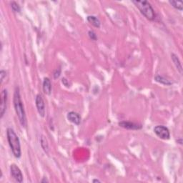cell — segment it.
Masks as SVG:
<instances>
[{"label": "cell", "instance_id": "obj_1", "mask_svg": "<svg viewBox=\"0 0 183 183\" xmlns=\"http://www.w3.org/2000/svg\"><path fill=\"white\" fill-rule=\"evenodd\" d=\"M13 103L14 107H15V110L16 114V116L19 119L20 123L22 127L27 128V116H26V112L24 108V104L22 103V98L20 95V88L16 87L14 92V97H13Z\"/></svg>", "mask_w": 183, "mask_h": 183}, {"label": "cell", "instance_id": "obj_2", "mask_svg": "<svg viewBox=\"0 0 183 183\" xmlns=\"http://www.w3.org/2000/svg\"><path fill=\"white\" fill-rule=\"evenodd\" d=\"M7 137L9 145L10 147L14 156L16 158H20L22 156L20 140L12 128H7Z\"/></svg>", "mask_w": 183, "mask_h": 183}, {"label": "cell", "instance_id": "obj_3", "mask_svg": "<svg viewBox=\"0 0 183 183\" xmlns=\"http://www.w3.org/2000/svg\"><path fill=\"white\" fill-rule=\"evenodd\" d=\"M132 3L137 7V8L139 9L142 15L144 17H146L147 20L153 21L155 19L154 10L149 2L134 0V1H132Z\"/></svg>", "mask_w": 183, "mask_h": 183}, {"label": "cell", "instance_id": "obj_4", "mask_svg": "<svg viewBox=\"0 0 183 183\" xmlns=\"http://www.w3.org/2000/svg\"><path fill=\"white\" fill-rule=\"evenodd\" d=\"M154 132L158 137L164 140H167L170 138V130L164 125H157L154 128Z\"/></svg>", "mask_w": 183, "mask_h": 183}, {"label": "cell", "instance_id": "obj_5", "mask_svg": "<svg viewBox=\"0 0 183 183\" xmlns=\"http://www.w3.org/2000/svg\"><path fill=\"white\" fill-rule=\"evenodd\" d=\"M35 103H36V107L39 116H41L42 117H44L45 114H46V108H45L44 99L41 94H39L36 96Z\"/></svg>", "mask_w": 183, "mask_h": 183}, {"label": "cell", "instance_id": "obj_6", "mask_svg": "<svg viewBox=\"0 0 183 183\" xmlns=\"http://www.w3.org/2000/svg\"><path fill=\"white\" fill-rule=\"evenodd\" d=\"M10 173L11 177L15 179L17 182H23V175L20 167L15 164H11L10 165Z\"/></svg>", "mask_w": 183, "mask_h": 183}, {"label": "cell", "instance_id": "obj_7", "mask_svg": "<svg viewBox=\"0 0 183 183\" xmlns=\"http://www.w3.org/2000/svg\"><path fill=\"white\" fill-rule=\"evenodd\" d=\"M120 127L130 130H139L142 128V125L139 123H135L130 121H121L118 123Z\"/></svg>", "mask_w": 183, "mask_h": 183}, {"label": "cell", "instance_id": "obj_8", "mask_svg": "<svg viewBox=\"0 0 183 183\" xmlns=\"http://www.w3.org/2000/svg\"><path fill=\"white\" fill-rule=\"evenodd\" d=\"M7 99H8L7 90L6 89H3L1 94V105H0V115H1V118L4 117V114H5L6 112Z\"/></svg>", "mask_w": 183, "mask_h": 183}, {"label": "cell", "instance_id": "obj_9", "mask_svg": "<svg viewBox=\"0 0 183 183\" xmlns=\"http://www.w3.org/2000/svg\"><path fill=\"white\" fill-rule=\"evenodd\" d=\"M67 120L76 125H80L81 123V117L80 114L76 112H70L67 114Z\"/></svg>", "mask_w": 183, "mask_h": 183}, {"label": "cell", "instance_id": "obj_10", "mask_svg": "<svg viewBox=\"0 0 183 183\" xmlns=\"http://www.w3.org/2000/svg\"><path fill=\"white\" fill-rule=\"evenodd\" d=\"M42 89L45 94L47 95H50L52 93V83L48 77L44 78L43 83H42Z\"/></svg>", "mask_w": 183, "mask_h": 183}, {"label": "cell", "instance_id": "obj_11", "mask_svg": "<svg viewBox=\"0 0 183 183\" xmlns=\"http://www.w3.org/2000/svg\"><path fill=\"white\" fill-rule=\"evenodd\" d=\"M171 59H172L173 63H174V65L176 66V68H177L178 72H180V75H182V70H183L181 62H180V59L178 58V57L175 54L172 53L171 54Z\"/></svg>", "mask_w": 183, "mask_h": 183}, {"label": "cell", "instance_id": "obj_12", "mask_svg": "<svg viewBox=\"0 0 183 183\" xmlns=\"http://www.w3.org/2000/svg\"><path fill=\"white\" fill-rule=\"evenodd\" d=\"M87 20L88 22H89L92 25H93L94 27L96 28H99L101 26V22L100 20H99L98 18L97 17L93 15H89L87 16Z\"/></svg>", "mask_w": 183, "mask_h": 183}, {"label": "cell", "instance_id": "obj_13", "mask_svg": "<svg viewBox=\"0 0 183 183\" xmlns=\"http://www.w3.org/2000/svg\"><path fill=\"white\" fill-rule=\"evenodd\" d=\"M154 80H155L156 82L160 83L162 85H167V86H170V85H172V82H170V81L167 80V78H165V77L161 75H156L155 77H154Z\"/></svg>", "mask_w": 183, "mask_h": 183}, {"label": "cell", "instance_id": "obj_14", "mask_svg": "<svg viewBox=\"0 0 183 183\" xmlns=\"http://www.w3.org/2000/svg\"><path fill=\"white\" fill-rule=\"evenodd\" d=\"M40 144H41L42 148L43 149L44 153L48 154L49 153L48 141H47V138L44 136V135H42L41 137H40Z\"/></svg>", "mask_w": 183, "mask_h": 183}, {"label": "cell", "instance_id": "obj_15", "mask_svg": "<svg viewBox=\"0 0 183 183\" xmlns=\"http://www.w3.org/2000/svg\"><path fill=\"white\" fill-rule=\"evenodd\" d=\"M169 3L170 4L171 6H172L175 9L177 10L182 11L183 10V3L182 2L180 1H175V0H170Z\"/></svg>", "mask_w": 183, "mask_h": 183}, {"label": "cell", "instance_id": "obj_16", "mask_svg": "<svg viewBox=\"0 0 183 183\" xmlns=\"http://www.w3.org/2000/svg\"><path fill=\"white\" fill-rule=\"evenodd\" d=\"M11 7L15 13H20L21 11V8L20 5L15 2H11Z\"/></svg>", "mask_w": 183, "mask_h": 183}, {"label": "cell", "instance_id": "obj_17", "mask_svg": "<svg viewBox=\"0 0 183 183\" xmlns=\"http://www.w3.org/2000/svg\"><path fill=\"white\" fill-rule=\"evenodd\" d=\"M88 36H89V39L93 40V41H97V36L96 34V33L92 30H89L88 32Z\"/></svg>", "mask_w": 183, "mask_h": 183}, {"label": "cell", "instance_id": "obj_18", "mask_svg": "<svg viewBox=\"0 0 183 183\" xmlns=\"http://www.w3.org/2000/svg\"><path fill=\"white\" fill-rule=\"evenodd\" d=\"M61 75V69L60 68H58L57 69V70L54 71V73H53V76H54V79H58L59 77V76Z\"/></svg>", "mask_w": 183, "mask_h": 183}, {"label": "cell", "instance_id": "obj_19", "mask_svg": "<svg viewBox=\"0 0 183 183\" xmlns=\"http://www.w3.org/2000/svg\"><path fill=\"white\" fill-rule=\"evenodd\" d=\"M6 75H7V72H5V71L1 70V72H0V77H1V82L2 83V82H3L4 78L6 77Z\"/></svg>", "mask_w": 183, "mask_h": 183}, {"label": "cell", "instance_id": "obj_20", "mask_svg": "<svg viewBox=\"0 0 183 183\" xmlns=\"http://www.w3.org/2000/svg\"><path fill=\"white\" fill-rule=\"evenodd\" d=\"M62 83L65 85L66 87H70V85H69V82L65 79V78H63V79H62Z\"/></svg>", "mask_w": 183, "mask_h": 183}, {"label": "cell", "instance_id": "obj_21", "mask_svg": "<svg viewBox=\"0 0 183 183\" xmlns=\"http://www.w3.org/2000/svg\"><path fill=\"white\" fill-rule=\"evenodd\" d=\"M177 143L180 144H182V138H180L177 140Z\"/></svg>", "mask_w": 183, "mask_h": 183}, {"label": "cell", "instance_id": "obj_22", "mask_svg": "<svg viewBox=\"0 0 183 183\" xmlns=\"http://www.w3.org/2000/svg\"><path fill=\"white\" fill-rule=\"evenodd\" d=\"M49 182L48 180H47L46 177H44L43 180H41V182Z\"/></svg>", "mask_w": 183, "mask_h": 183}, {"label": "cell", "instance_id": "obj_23", "mask_svg": "<svg viewBox=\"0 0 183 183\" xmlns=\"http://www.w3.org/2000/svg\"><path fill=\"white\" fill-rule=\"evenodd\" d=\"M92 182H101L100 180H99L97 179H94L93 180H92Z\"/></svg>", "mask_w": 183, "mask_h": 183}]
</instances>
